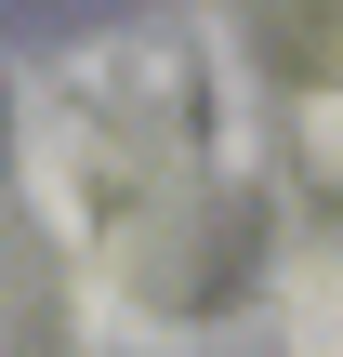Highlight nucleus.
I'll return each mask as SVG.
<instances>
[{
	"label": "nucleus",
	"instance_id": "f257e3e1",
	"mask_svg": "<svg viewBox=\"0 0 343 357\" xmlns=\"http://www.w3.org/2000/svg\"><path fill=\"white\" fill-rule=\"evenodd\" d=\"M291 357H343V252L291 265Z\"/></svg>",
	"mask_w": 343,
	"mask_h": 357
}]
</instances>
